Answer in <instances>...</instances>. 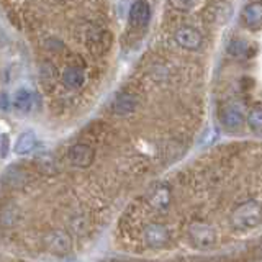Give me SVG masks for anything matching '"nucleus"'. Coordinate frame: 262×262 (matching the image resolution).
<instances>
[{
	"label": "nucleus",
	"mask_w": 262,
	"mask_h": 262,
	"mask_svg": "<svg viewBox=\"0 0 262 262\" xmlns=\"http://www.w3.org/2000/svg\"><path fill=\"white\" fill-rule=\"evenodd\" d=\"M35 146H36V136L33 131H27V133H21L20 138H18V141H16L15 144V152L16 154H28L30 151L35 149Z\"/></svg>",
	"instance_id": "11"
},
{
	"label": "nucleus",
	"mask_w": 262,
	"mask_h": 262,
	"mask_svg": "<svg viewBox=\"0 0 262 262\" xmlns=\"http://www.w3.org/2000/svg\"><path fill=\"white\" fill-rule=\"evenodd\" d=\"M8 105H10V102H8L7 94H2L0 95V110H8Z\"/></svg>",
	"instance_id": "19"
},
{
	"label": "nucleus",
	"mask_w": 262,
	"mask_h": 262,
	"mask_svg": "<svg viewBox=\"0 0 262 262\" xmlns=\"http://www.w3.org/2000/svg\"><path fill=\"white\" fill-rule=\"evenodd\" d=\"M62 80L68 87L79 89L82 84H84V72H82L79 68H68L62 74Z\"/></svg>",
	"instance_id": "13"
},
{
	"label": "nucleus",
	"mask_w": 262,
	"mask_h": 262,
	"mask_svg": "<svg viewBox=\"0 0 262 262\" xmlns=\"http://www.w3.org/2000/svg\"><path fill=\"white\" fill-rule=\"evenodd\" d=\"M170 4L179 10H192L199 4V0H170Z\"/></svg>",
	"instance_id": "17"
},
{
	"label": "nucleus",
	"mask_w": 262,
	"mask_h": 262,
	"mask_svg": "<svg viewBox=\"0 0 262 262\" xmlns=\"http://www.w3.org/2000/svg\"><path fill=\"white\" fill-rule=\"evenodd\" d=\"M45 243L48 246L49 251H53L56 254H64L71 249V239L69 236L66 234L61 229H56V231H51L46 237H45Z\"/></svg>",
	"instance_id": "4"
},
{
	"label": "nucleus",
	"mask_w": 262,
	"mask_h": 262,
	"mask_svg": "<svg viewBox=\"0 0 262 262\" xmlns=\"http://www.w3.org/2000/svg\"><path fill=\"white\" fill-rule=\"evenodd\" d=\"M13 105L16 110L20 112H28L33 105V95L28 89H18L15 92V97H13Z\"/></svg>",
	"instance_id": "12"
},
{
	"label": "nucleus",
	"mask_w": 262,
	"mask_h": 262,
	"mask_svg": "<svg viewBox=\"0 0 262 262\" xmlns=\"http://www.w3.org/2000/svg\"><path fill=\"white\" fill-rule=\"evenodd\" d=\"M188 236H190V239L195 243V246H199V248H210L213 241H215V233H213V229L207 225H202V223L192 225L188 228Z\"/></svg>",
	"instance_id": "2"
},
{
	"label": "nucleus",
	"mask_w": 262,
	"mask_h": 262,
	"mask_svg": "<svg viewBox=\"0 0 262 262\" xmlns=\"http://www.w3.org/2000/svg\"><path fill=\"white\" fill-rule=\"evenodd\" d=\"M138 106V98L131 94H121L115 98V102L112 105L113 113L120 115V117H126V115L133 113Z\"/></svg>",
	"instance_id": "7"
},
{
	"label": "nucleus",
	"mask_w": 262,
	"mask_h": 262,
	"mask_svg": "<svg viewBox=\"0 0 262 262\" xmlns=\"http://www.w3.org/2000/svg\"><path fill=\"white\" fill-rule=\"evenodd\" d=\"M151 203L156 208H166L169 205V190H166V188L156 190V193L151 196Z\"/></svg>",
	"instance_id": "15"
},
{
	"label": "nucleus",
	"mask_w": 262,
	"mask_h": 262,
	"mask_svg": "<svg viewBox=\"0 0 262 262\" xmlns=\"http://www.w3.org/2000/svg\"><path fill=\"white\" fill-rule=\"evenodd\" d=\"M260 221V210L257 203H244L241 207H237V210H234V213L231 215V223L236 228L241 229H248V228H254L259 226Z\"/></svg>",
	"instance_id": "1"
},
{
	"label": "nucleus",
	"mask_w": 262,
	"mask_h": 262,
	"mask_svg": "<svg viewBox=\"0 0 262 262\" xmlns=\"http://www.w3.org/2000/svg\"><path fill=\"white\" fill-rule=\"evenodd\" d=\"M249 126L256 135L260 133L262 129V112H260V106H256L254 110H251L249 113Z\"/></svg>",
	"instance_id": "16"
},
{
	"label": "nucleus",
	"mask_w": 262,
	"mask_h": 262,
	"mask_svg": "<svg viewBox=\"0 0 262 262\" xmlns=\"http://www.w3.org/2000/svg\"><path fill=\"white\" fill-rule=\"evenodd\" d=\"M8 138L7 136H4V144H2V147H0V154H2V158H5L7 156V152H8Z\"/></svg>",
	"instance_id": "20"
},
{
	"label": "nucleus",
	"mask_w": 262,
	"mask_h": 262,
	"mask_svg": "<svg viewBox=\"0 0 262 262\" xmlns=\"http://www.w3.org/2000/svg\"><path fill=\"white\" fill-rule=\"evenodd\" d=\"M149 20V5H147L146 0H138L133 5H131L129 10V21L135 25V27H143Z\"/></svg>",
	"instance_id": "8"
},
{
	"label": "nucleus",
	"mask_w": 262,
	"mask_h": 262,
	"mask_svg": "<svg viewBox=\"0 0 262 262\" xmlns=\"http://www.w3.org/2000/svg\"><path fill=\"white\" fill-rule=\"evenodd\" d=\"M144 237H146V243L149 244L151 248L159 249L169 243V231L161 225H151L146 228Z\"/></svg>",
	"instance_id": "5"
},
{
	"label": "nucleus",
	"mask_w": 262,
	"mask_h": 262,
	"mask_svg": "<svg viewBox=\"0 0 262 262\" xmlns=\"http://www.w3.org/2000/svg\"><path fill=\"white\" fill-rule=\"evenodd\" d=\"M89 46L92 51H97V53H102L105 51L106 48V36L103 31H94L92 35L89 36Z\"/></svg>",
	"instance_id": "14"
},
{
	"label": "nucleus",
	"mask_w": 262,
	"mask_h": 262,
	"mask_svg": "<svg viewBox=\"0 0 262 262\" xmlns=\"http://www.w3.org/2000/svg\"><path fill=\"white\" fill-rule=\"evenodd\" d=\"M69 158L74 166L89 167L94 161V151H92V147H89L85 144H77L69 151Z\"/></svg>",
	"instance_id": "6"
},
{
	"label": "nucleus",
	"mask_w": 262,
	"mask_h": 262,
	"mask_svg": "<svg viewBox=\"0 0 262 262\" xmlns=\"http://www.w3.org/2000/svg\"><path fill=\"white\" fill-rule=\"evenodd\" d=\"M243 20L248 27L259 28L262 21V5L260 2H252L243 10Z\"/></svg>",
	"instance_id": "10"
},
{
	"label": "nucleus",
	"mask_w": 262,
	"mask_h": 262,
	"mask_svg": "<svg viewBox=\"0 0 262 262\" xmlns=\"http://www.w3.org/2000/svg\"><path fill=\"white\" fill-rule=\"evenodd\" d=\"M243 112L241 110H237L236 106L233 105H229L226 106V108H223V112H221V123H223V126L226 129H237V128H241L243 125Z\"/></svg>",
	"instance_id": "9"
},
{
	"label": "nucleus",
	"mask_w": 262,
	"mask_h": 262,
	"mask_svg": "<svg viewBox=\"0 0 262 262\" xmlns=\"http://www.w3.org/2000/svg\"><path fill=\"white\" fill-rule=\"evenodd\" d=\"M244 49H246V45L243 43V41H233L231 46H229V53L237 56V54L244 53Z\"/></svg>",
	"instance_id": "18"
},
{
	"label": "nucleus",
	"mask_w": 262,
	"mask_h": 262,
	"mask_svg": "<svg viewBox=\"0 0 262 262\" xmlns=\"http://www.w3.org/2000/svg\"><path fill=\"white\" fill-rule=\"evenodd\" d=\"M176 43L184 49H199L202 45V35L193 28H179L176 31Z\"/></svg>",
	"instance_id": "3"
}]
</instances>
